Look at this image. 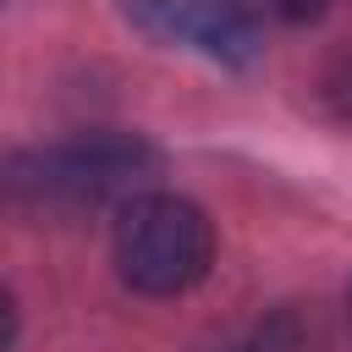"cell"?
I'll return each instance as SVG.
<instances>
[{
    "instance_id": "6da1fadb",
    "label": "cell",
    "mask_w": 352,
    "mask_h": 352,
    "mask_svg": "<svg viewBox=\"0 0 352 352\" xmlns=\"http://www.w3.org/2000/svg\"><path fill=\"white\" fill-rule=\"evenodd\" d=\"M154 170H160V154L143 138L94 132V138H66V143L16 154L6 165V187L38 209H94L110 198H132Z\"/></svg>"
},
{
    "instance_id": "7a4b0ae2",
    "label": "cell",
    "mask_w": 352,
    "mask_h": 352,
    "mask_svg": "<svg viewBox=\"0 0 352 352\" xmlns=\"http://www.w3.org/2000/svg\"><path fill=\"white\" fill-rule=\"evenodd\" d=\"M214 264V226L176 192H143L116 220V270L143 297H176Z\"/></svg>"
},
{
    "instance_id": "3957f363",
    "label": "cell",
    "mask_w": 352,
    "mask_h": 352,
    "mask_svg": "<svg viewBox=\"0 0 352 352\" xmlns=\"http://www.w3.org/2000/svg\"><path fill=\"white\" fill-rule=\"evenodd\" d=\"M138 28L165 44H187L209 60L242 66L258 50V11L253 0H126Z\"/></svg>"
},
{
    "instance_id": "277c9868",
    "label": "cell",
    "mask_w": 352,
    "mask_h": 352,
    "mask_svg": "<svg viewBox=\"0 0 352 352\" xmlns=\"http://www.w3.org/2000/svg\"><path fill=\"white\" fill-rule=\"evenodd\" d=\"M319 99L330 104V116L352 121V44H341V50L324 60V72H319Z\"/></svg>"
},
{
    "instance_id": "5b68a950",
    "label": "cell",
    "mask_w": 352,
    "mask_h": 352,
    "mask_svg": "<svg viewBox=\"0 0 352 352\" xmlns=\"http://www.w3.org/2000/svg\"><path fill=\"white\" fill-rule=\"evenodd\" d=\"M275 6H280L286 16H297V22H302V16H319V11L330 6V0H275Z\"/></svg>"
},
{
    "instance_id": "8992f818",
    "label": "cell",
    "mask_w": 352,
    "mask_h": 352,
    "mask_svg": "<svg viewBox=\"0 0 352 352\" xmlns=\"http://www.w3.org/2000/svg\"><path fill=\"white\" fill-rule=\"evenodd\" d=\"M11 336H16V308H11V297L0 292V352L11 346Z\"/></svg>"
}]
</instances>
